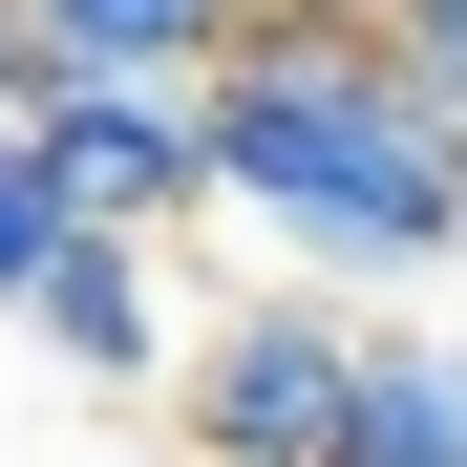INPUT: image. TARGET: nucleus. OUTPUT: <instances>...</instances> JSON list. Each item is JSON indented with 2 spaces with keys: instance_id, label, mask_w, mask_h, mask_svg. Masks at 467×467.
I'll list each match as a JSON object with an SVG mask.
<instances>
[{
  "instance_id": "nucleus-5",
  "label": "nucleus",
  "mask_w": 467,
  "mask_h": 467,
  "mask_svg": "<svg viewBox=\"0 0 467 467\" xmlns=\"http://www.w3.org/2000/svg\"><path fill=\"white\" fill-rule=\"evenodd\" d=\"M22 22H43V86L64 64H107V86H213L276 0H22Z\"/></svg>"
},
{
  "instance_id": "nucleus-1",
  "label": "nucleus",
  "mask_w": 467,
  "mask_h": 467,
  "mask_svg": "<svg viewBox=\"0 0 467 467\" xmlns=\"http://www.w3.org/2000/svg\"><path fill=\"white\" fill-rule=\"evenodd\" d=\"M213 192L255 213L297 276H340V297L446 276L467 255V107L361 22V0H276V22L213 64Z\"/></svg>"
},
{
  "instance_id": "nucleus-7",
  "label": "nucleus",
  "mask_w": 467,
  "mask_h": 467,
  "mask_svg": "<svg viewBox=\"0 0 467 467\" xmlns=\"http://www.w3.org/2000/svg\"><path fill=\"white\" fill-rule=\"evenodd\" d=\"M86 234V192H64V149H43V107H0V319L43 297V255Z\"/></svg>"
},
{
  "instance_id": "nucleus-8",
  "label": "nucleus",
  "mask_w": 467,
  "mask_h": 467,
  "mask_svg": "<svg viewBox=\"0 0 467 467\" xmlns=\"http://www.w3.org/2000/svg\"><path fill=\"white\" fill-rule=\"evenodd\" d=\"M361 22H382V43H404V64H425V86L467 107V0H361Z\"/></svg>"
},
{
  "instance_id": "nucleus-3",
  "label": "nucleus",
  "mask_w": 467,
  "mask_h": 467,
  "mask_svg": "<svg viewBox=\"0 0 467 467\" xmlns=\"http://www.w3.org/2000/svg\"><path fill=\"white\" fill-rule=\"evenodd\" d=\"M43 149H64V192L128 213V234L234 213V192H213V86H107V64H64V86H43Z\"/></svg>"
},
{
  "instance_id": "nucleus-4",
  "label": "nucleus",
  "mask_w": 467,
  "mask_h": 467,
  "mask_svg": "<svg viewBox=\"0 0 467 467\" xmlns=\"http://www.w3.org/2000/svg\"><path fill=\"white\" fill-rule=\"evenodd\" d=\"M22 340H43L64 382H171V361H192V319L149 297V234H128V213H86V234L43 255V297H22Z\"/></svg>"
},
{
  "instance_id": "nucleus-9",
  "label": "nucleus",
  "mask_w": 467,
  "mask_h": 467,
  "mask_svg": "<svg viewBox=\"0 0 467 467\" xmlns=\"http://www.w3.org/2000/svg\"><path fill=\"white\" fill-rule=\"evenodd\" d=\"M0 107H43V22H22V0H0Z\"/></svg>"
},
{
  "instance_id": "nucleus-6",
  "label": "nucleus",
  "mask_w": 467,
  "mask_h": 467,
  "mask_svg": "<svg viewBox=\"0 0 467 467\" xmlns=\"http://www.w3.org/2000/svg\"><path fill=\"white\" fill-rule=\"evenodd\" d=\"M340 467H467V340H361Z\"/></svg>"
},
{
  "instance_id": "nucleus-2",
  "label": "nucleus",
  "mask_w": 467,
  "mask_h": 467,
  "mask_svg": "<svg viewBox=\"0 0 467 467\" xmlns=\"http://www.w3.org/2000/svg\"><path fill=\"white\" fill-rule=\"evenodd\" d=\"M340 404H361V319H340V276L234 297V319H192V361H171V425L234 446V467H340Z\"/></svg>"
}]
</instances>
